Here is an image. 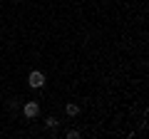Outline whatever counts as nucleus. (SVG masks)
<instances>
[{"instance_id": "nucleus-4", "label": "nucleus", "mask_w": 149, "mask_h": 139, "mask_svg": "<svg viewBox=\"0 0 149 139\" xmlns=\"http://www.w3.org/2000/svg\"><path fill=\"white\" fill-rule=\"evenodd\" d=\"M45 124H47V127H57V119H55V117H47V119H45Z\"/></svg>"}, {"instance_id": "nucleus-5", "label": "nucleus", "mask_w": 149, "mask_h": 139, "mask_svg": "<svg viewBox=\"0 0 149 139\" xmlns=\"http://www.w3.org/2000/svg\"><path fill=\"white\" fill-rule=\"evenodd\" d=\"M67 137H70V139H77V137H80V132H74V129H70V132H67Z\"/></svg>"}, {"instance_id": "nucleus-3", "label": "nucleus", "mask_w": 149, "mask_h": 139, "mask_svg": "<svg viewBox=\"0 0 149 139\" xmlns=\"http://www.w3.org/2000/svg\"><path fill=\"white\" fill-rule=\"evenodd\" d=\"M65 112H67L70 117H77V114H80V104H74V102H67V107H65Z\"/></svg>"}, {"instance_id": "nucleus-1", "label": "nucleus", "mask_w": 149, "mask_h": 139, "mask_svg": "<svg viewBox=\"0 0 149 139\" xmlns=\"http://www.w3.org/2000/svg\"><path fill=\"white\" fill-rule=\"evenodd\" d=\"M27 82H30V87L40 90V87L45 85V75H42V72H37V70H32L30 75H27Z\"/></svg>"}, {"instance_id": "nucleus-6", "label": "nucleus", "mask_w": 149, "mask_h": 139, "mask_svg": "<svg viewBox=\"0 0 149 139\" xmlns=\"http://www.w3.org/2000/svg\"><path fill=\"white\" fill-rule=\"evenodd\" d=\"M15 3H20V0H15Z\"/></svg>"}, {"instance_id": "nucleus-2", "label": "nucleus", "mask_w": 149, "mask_h": 139, "mask_svg": "<svg viewBox=\"0 0 149 139\" xmlns=\"http://www.w3.org/2000/svg\"><path fill=\"white\" fill-rule=\"evenodd\" d=\"M22 112H25V117H27V119H35L37 114H40V104H37V102H25Z\"/></svg>"}]
</instances>
